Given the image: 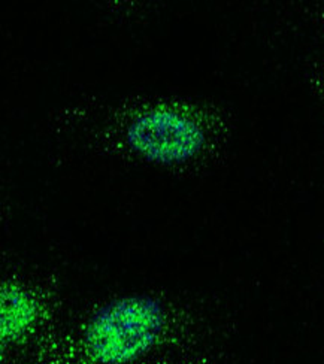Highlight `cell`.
Masks as SVG:
<instances>
[{"label": "cell", "mask_w": 324, "mask_h": 364, "mask_svg": "<svg viewBox=\"0 0 324 364\" xmlns=\"http://www.w3.org/2000/svg\"><path fill=\"white\" fill-rule=\"evenodd\" d=\"M126 142L142 160L177 166L193 160L207 145V132L187 111L160 105L139 114L126 130Z\"/></svg>", "instance_id": "cell-2"}, {"label": "cell", "mask_w": 324, "mask_h": 364, "mask_svg": "<svg viewBox=\"0 0 324 364\" xmlns=\"http://www.w3.org/2000/svg\"><path fill=\"white\" fill-rule=\"evenodd\" d=\"M41 306L35 296L20 285L8 284L0 294V339L4 346L17 345L33 331Z\"/></svg>", "instance_id": "cell-3"}, {"label": "cell", "mask_w": 324, "mask_h": 364, "mask_svg": "<svg viewBox=\"0 0 324 364\" xmlns=\"http://www.w3.org/2000/svg\"><path fill=\"white\" fill-rule=\"evenodd\" d=\"M167 316L163 301L148 293L106 300L87 318L83 345L93 364H133L159 345Z\"/></svg>", "instance_id": "cell-1"}]
</instances>
